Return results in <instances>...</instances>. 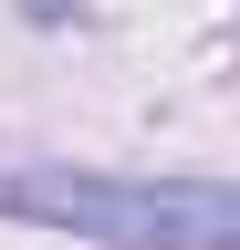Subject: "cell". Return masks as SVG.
Instances as JSON below:
<instances>
[{
  "instance_id": "6da1fadb",
  "label": "cell",
  "mask_w": 240,
  "mask_h": 250,
  "mask_svg": "<svg viewBox=\"0 0 240 250\" xmlns=\"http://www.w3.org/2000/svg\"><path fill=\"white\" fill-rule=\"evenodd\" d=\"M0 219L73 229L105 250H230L240 208L209 177H94V167H0Z\"/></svg>"
}]
</instances>
